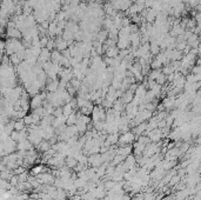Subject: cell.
Segmentation results:
<instances>
[{"instance_id":"cell-2","label":"cell","mask_w":201,"mask_h":200,"mask_svg":"<svg viewBox=\"0 0 201 200\" xmlns=\"http://www.w3.org/2000/svg\"><path fill=\"white\" fill-rule=\"evenodd\" d=\"M65 164H66V166L67 167H70V168H76V166L79 164V161H78V159L74 158V157H67L66 158V160H65Z\"/></svg>"},{"instance_id":"cell-3","label":"cell","mask_w":201,"mask_h":200,"mask_svg":"<svg viewBox=\"0 0 201 200\" xmlns=\"http://www.w3.org/2000/svg\"><path fill=\"white\" fill-rule=\"evenodd\" d=\"M43 99H44V97L43 96H35L33 100H32V102H31V105H32V107L35 110V108H39L40 106H41V104H43Z\"/></svg>"},{"instance_id":"cell-4","label":"cell","mask_w":201,"mask_h":200,"mask_svg":"<svg viewBox=\"0 0 201 200\" xmlns=\"http://www.w3.org/2000/svg\"><path fill=\"white\" fill-rule=\"evenodd\" d=\"M147 129V124H145V123H142V124H140V125L138 126L136 128H134V133L136 134V135H140L142 132H145Z\"/></svg>"},{"instance_id":"cell-1","label":"cell","mask_w":201,"mask_h":200,"mask_svg":"<svg viewBox=\"0 0 201 200\" xmlns=\"http://www.w3.org/2000/svg\"><path fill=\"white\" fill-rule=\"evenodd\" d=\"M133 140H134V133H132V132L123 133V135L119 138V143L123 145H129L133 143Z\"/></svg>"},{"instance_id":"cell-5","label":"cell","mask_w":201,"mask_h":200,"mask_svg":"<svg viewBox=\"0 0 201 200\" xmlns=\"http://www.w3.org/2000/svg\"><path fill=\"white\" fill-rule=\"evenodd\" d=\"M25 126H26V124L24 120H19V121H15V123H14V129L20 132V131L25 129Z\"/></svg>"},{"instance_id":"cell-7","label":"cell","mask_w":201,"mask_h":200,"mask_svg":"<svg viewBox=\"0 0 201 200\" xmlns=\"http://www.w3.org/2000/svg\"><path fill=\"white\" fill-rule=\"evenodd\" d=\"M26 170L25 167H23V166H18L15 170H13V173L15 175H19V174H23V173H25Z\"/></svg>"},{"instance_id":"cell-6","label":"cell","mask_w":201,"mask_h":200,"mask_svg":"<svg viewBox=\"0 0 201 200\" xmlns=\"http://www.w3.org/2000/svg\"><path fill=\"white\" fill-rule=\"evenodd\" d=\"M43 171H44V166L43 165H39V166H35L33 170H32V174L34 175V176H37L38 174H40V173H43Z\"/></svg>"}]
</instances>
